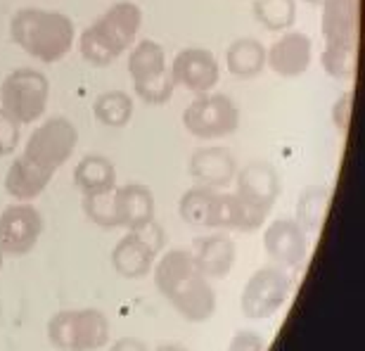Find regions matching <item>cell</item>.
<instances>
[{
  "label": "cell",
  "mask_w": 365,
  "mask_h": 351,
  "mask_svg": "<svg viewBox=\"0 0 365 351\" xmlns=\"http://www.w3.org/2000/svg\"><path fill=\"white\" fill-rule=\"evenodd\" d=\"M155 285L166 302L190 323H207L216 313V292L197 268L192 252L176 247L155 261Z\"/></svg>",
  "instance_id": "6da1fadb"
},
{
  "label": "cell",
  "mask_w": 365,
  "mask_h": 351,
  "mask_svg": "<svg viewBox=\"0 0 365 351\" xmlns=\"http://www.w3.org/2000/svg\"><path fill=\"white\" fill-rule=\"evenodd\" d=\"M178 214L192 228H223L254 233L266 223V211L245 204L235 193L195 185L178 200Z\"/></svg>",
  "instance_id": "7a4b0ae2"
},
{
  "label": "cell",
  "mask_w": 365,
  "mask_h": 351,
  "mask_svg": "<svg viewBox=\"0 0 365 351\" xmlns=\"http://www.w3.org/2000/svg\"><path fill=\"white\" fill-rule=\"evenodd\" d=\"M10 39L29 57L43 64H55L69 55L76 29L64 12L21 7L10 19Z\"/></svg>",
  "instance_id": "3957f363"
},
{
  "label": "cell",
  "mask_w": 365,
  "mask_h": 351,
  "mask_svg": "<svg viewBox=\"0 0 365 351\" xmlns=\"http://www.w3.org/2000/svg\"><path fill=\"white\" fill-rule=\"evenodd\" d=\"M323 69L337 81H351L359 67L361 0H323Z\"/></svg>",
  "instance_id": "277c9868"
},
{
  "label": "cell",
  "mask_w": 365,
  "mask_h": 351,
  "mask_svg": "<svg viewBox=\"0 0 365 351\" xmlns=\"http://www.w3.org/2000/svg\"><path fill=\"white\" fill-rule=\"evenodd\" d=\"M143 26V10L130 0L114 3L78 36L81 57L93 67H109L133 46Z\"/></svg>",
  "instance_id": "5b68a950"
},
{
  "label": "cell",
  "mask_w": 365,
  "mask_h": 351,
  "mask_svg": "<svg viewBox=\"0 0 365 351\" xmlns=\"http://www.w3.org/2000/svg\"><path fill=\"white\" fill-rule=\"evenodd\" d=\"M109 320L98 309H64L48 320V342L60 351H98L109 342Z\"/></svg>",
  "instance_id": "8992f818"
},
{
  "label": "cell",
  "mask_w": 365,
  "mask_h": 351,
  "mask_svg": "<svg viewBox=\"0 0 365 351\" xmlns=\"http://www.w3.org/2000/svg\"><path fill=\"white\" fill-rule=\"evenodd\" d=\"M50 98V81L43 71L21 67L14 69L0 83V109L12 116L19 126L38 121L46 114Z\"/></svg>",
  "instance_id": "52a82bcc"
},
{
  "label": "cell",
  "mask_w": 365,
  "mask_h": 351,
  "mask_svg": "<svg viewBox=\"0 0 365 351\" xmlns=\"http://www.w3.org/2000/svg\"><path fill=\"white\" fill-rule=\"evenodd\" d=\"M128 74L133 78L135 95L148 105H166L173 95L171 71L166 67V53L157 41L143 39L128 55Z\"/></svg>",
  "instance_id": "ba28073f"
},
{
  "label": "cell",
  "mask_w": 365,
  "mask_h": 351,
  "mask_svg": "<svg viewBox=\"0 0 365 351\" xmlns=\"http://www.w3.org/2000/svg\"><path fill=\"white\" fill-rule=\"evenodd\" d=\"M182 126L202 141L232 136L240 126V109L225 93H202L182 112Z\"/></svg>",
  "instance_id": "9c48e42d"
},
{
  "label": "cell",
  "mask_w": 365,
  "mask_h": 351,
  "mask_svg": "<svg viewBox=\"0 0 365 351\" xmlns=\"http://www.w3.org/2000/svg\"><path fill=\"white\" fill-rule=\"evenodd\" d=\"M292 275L277 266L254 270L240 295V311L250 320H266L287 304L292 295Z\"/></svg>",
  "instance_id": "30bf717a"
},
{
  "label": "cell",
  "mask_w": 365,
  "mask_h": 351,
  "mask_svg": "<svg viewBox=\"0 0 365 351\" xmlns=\"http://www.w3.org/2000/svg\"><path fill=\"white\" fill-rule=\"evenodd\" d=\"M166 245L164 230L159 228L157 221H152L148 225L138 230H128L112 250V266L121 278L128 280H138L145 278L155 268V261L162 252V247Z\"/></svg>",
  "instance_id": "8fae6325"
},
{
  "label": "cell",
  "mask_w": 365,
  "mask_h": 351,
  "mask_svg": "<svg viewBox=\"0 0 365 351\" xmlns=\"http://www.w3.org/2000/svg\"><path fill=\"white\" fill-rule=\"evenodd\" d=\"M78 145V131L67 116H53L43 121L38 128L29 136L21 155L31 159L34 164L43 166L48 171H55L67 164L71 152Z\"/></svg>",
  "instance_id": "7c38bea8"
},
{
  "label": "cell",
  "mask_w": 365,
  "mask_h": 351,
  "mask_svg": "<svg viewBox=\"0 0 365 351\" xmlns=\"http://www.w3.org/2000/svg\"><path fill=\"white\" fill-rule=\"evenodd\" d=\"M43 216L31 202H17L0 214V250L5 257H24L34 252L43 235Z\"/></svg>",
  "instance_id": "4fadbf2b"
},
{
  "label": "cell",
  "mask_w": 365,
  "mask_h": 351,
  "mask_svg": "<svg viewBox=\"0 0 365 351\" xmlns=\"http://www.w3.org/2000/svg\"><path fill=\"white\" fill-rule=\"evenodd\" d=\"M171 78L173 83L185 88V91L202 95L211 93L221 78V67L214 53L207 48H185L173 57L171 62Z\"/></svg>",
  "instance_id": "5bb4252c"
},
{
  "label": "cell",
  "mask_w": 365,
  "mask_h": 351,
  "mask_svg": "<svg viewBox=\"0 0 365 351\" xmlns=\"http://www.w3.org/2000/svg\"><path fill=\"white\" fill-rule=\"evenodd\" d=\"M264 247L277 268L302 270L306 254H309V238L297 221L277 218L264 230Z\"/></svg>",
  "instance_id": "9a60e30c"
},
{
  "label": "cell",
  "mask_w": 365,
  "mask_h": 351,
  "mask_svg": "<svg viewBox=\"0 0 365 351\" xmlns=\"http://www.w3.org/2000/svg\"><path fill=\"white\" fill-rule=\"evenodd\" d=\"M235 188L237 197L250 207L271 214L275 200L280 197V176L275 166L268 162H250L235 173Z\"/></svg>",
  "instance_id": "2e32d148"
},
{
  "label": "cell",
  "mask_w": 365,
  "mask_h": 351,
  "mask_svg": "<svg viewBox=\"0 0 365 351\" xmlns=\"http://www.w3.org/2000/svg\"><path fill=\"white\" fill-rule=\"evenodd\" d=\"M313 43L304 31H284L271 48L266 50V67L275 76L297 78L311 67Z\"/></svg>",
  "instance_id": "e0dca14e"
},
{
  "label": "cell",
  "mask_w": 365,
  "mask_h": 351,
  "mask_svg": "<svg viewBox=\"0 0 365 351\" xmlns=\"http://www.w3.org/2000/svg\"><path fill=\"white\" fill-rule=\"evenodd\" d=\"M237 162L230 150L225 148H200L190 157V176L197 185L223 190L235 180Z\"/></svg>",
  "instance_id": "ac0fdd59"
},
{
  "label": "cell",
  "mask_w": 365,
  "mask_h": 351,
  "mask_svg": "<svg viewBox=\"0 0 365 351\" xmlns=\"http://www.w3.org/2000/svg\"><path fill=\"white\" fill-rule=\"evenodd\" d=\"M114 209L119 228L138 230L155 221V195L143 183H126L114 188Z\"/></svg>",
  "instance_id": "d6986e66"
},
{
  "label": "cell",
  "mask_w": 365,
  "mask_h": 351,
  "mask_svg": "<svg viewBox=\"0 0 365 351\" xmlns=\"http://www.w3.org/2000/svg\"><path fill=\"white\" fill-rule=\"evenodd\" d=\"M55 178V171H48L43 166L34 164L31 159L19 155L14 157L10 169L5 173V193L17 202H34L43 195V190Z\"/></svg>",
  "instance_id": "ffe728a7"
},
{
  "label": "cell",
  "mask_w": 365,
  "mask_h": 351,
  "mask_svg": "<svg viewBox=\"0 0 365 351\" xmlns=\"http://www.w3.org/2000/svg\"><path fill=\"white\" fill-rule=\"evenodd\" d=\"M192 259L197 268L207 278H225L235 266V243L223 235V233H214V235L197 238L192 245Z\"/></svg>",
  "instance_id": "44dd1931"
},
{
  "label": "cell",
  "mask_w": 365,
  "mask_h": 351,
  "mask_svg": "<svg viewBox=\"0 0 365 351\" xmlns=\"http://www.w3.org/2000/svg\"><path fill=\"white\" fill-rule=\"evenodd\" d=\"M225 69L235 78H257L266 69V48L257 39H235L225 50Z\"/></svg>",
  "instance_id": "7402d4cb"
},
{
  "label": "cell",
  "mask_w": 365,
  "mask_h": 351,
  "mask_svg": "<svg viewBox=\"0 0 365 351\" xmlns=\"http://www.w3.org/2000/svg\"><path fill=\"white\" fill-rule=\"evenodd\" d=\"M74 185L81 190L83 197L112 193L116 188L114 164L102 155H86L74 169Z\"/></svg>",
  "instance_id": "603a6c76"
},
{
  "label": "cell",
  "mask_w": 365,
  "mask_h": 351,
  "mask_svg": "<svg viewBox=\"0 0 365 351\" xmlns=\"http://www.w3.org/2000/svg\"><path fill=\"white\" fill-rule=\"evenodd\" d=\"M327 207H330V188L311 185L297 200V223L304 233H318L323 228Z\"/></svg>",
  "instance_id": "cb8c5ba5"
},
{
  "label": "cell",
  "mask_w": 365,
  "mask_h": 351,
  "mask_svg": "<svg viewBox=\"0 0 365 351\" xmlns=\"http://www.w3.org/2000/svg\"><path fill=\"white\" fill-rule=\"evenodd\" d=\"M93 114L102 126L123 128L133 116V98L123 91H107L95 98Z\"/></svg>",
  "instance_id": "d4e9b609"
},
{
  "label": "cell",
  "mask_w": 365,
  "mask_h": 351,
  "mask_svg": "<svg viewBox=\"0 0 365 351\" xmlns=\"http://www.w3.org/2000/svg\"><path fill=\"white\" fill-rule=\"evenodd\" d=\"M252 10L268 31H287L297 19V0H254Z\"/></svg>",
  "instance_id": "484cf974"
},
{
  "label": "cell",
  "mask_w": 365,
  "mask_h": 351,
  "mask_svg": "<svg viewBox=\"0 0 365 351\" xmlns=\"http://www.w3.org/2000/svg\"><path fill=\"white\" fill-rule=\"evenodd\" d=\"M114 193V190H112ZM112 193H102V195H88L83 197V211L95 225L105 230L119 228L116 221V209H114V195Z\"/></svg>",
  "instance_id": "4316f807"
},
{
  "label": "cell",
  "mask_w": 365,
  "mask_h": 351,
  "mask_svg": "<svg viewBox=\"0 0 365 351\" xmlns=\"http://www.w3.org/2000/svg\"><path fill=\"white\" fill-rule=\"evenodd\" d=\"M351 109H354V93L346 91L341 98L332 105V123L339 133H346L349 123H351Z\"/></svg>",
  "instance_id": "83f0119b"
},
{
  "label": "cell",
  "mask_w": 365,
  "mask_h": 351,
  "mask_svg": "<svg viewBox=\"0 0 365 351\" xmlns=\"http://www.w3.org/2000/svg\"><path fill=\"white\" fill-rule=\"evenodd\" d=\"M266 337L254 330H240L232 335L228 351H266Z\"/></svg>",
  "instance_id": "f1b7e54d"
},
{
  "label": "cell",
  "mask_w": 365,
  "mask_h": 351,
  "mask_svg": "<svg viewBox=\"0 0 365 351\" xmlns=\"http://www.w3.org/2000/svg\"><path fill=\"white\" fill-rule=\"evenodd\" d=\"M0 143H3V148H5V155L17 150V143H19V123L7 112H3V109H0Z\"/></svg>",
  "instance_id": "f546056e"
},
{
  "label": "cell",
  "mask_w": 365,
  "mask_h": 351,
  "mask_svg": "<svg viewBox=\"0 0 365 351\" xmlns=\"http://www.w3.org/2000/svg\"><path fill=\"white\" fill-rule=\"evenodd\" d=\"M109 351H150V349L143 340H138V337H121L109 347Z\"/></svg>",
  "instance_id": "4dcf8cb0"
},
{
  "label": "cell",
  "mask_w": 365,
  "mask_h": 351,
  "mask_svg": "<svg viewBox=\"0 0 365 351\" xmlns=\"http://www.w3.org/2000/svg\"><path fill=\"white\" fill-rule=\"evenodd\" d=\"M155 351H190V349L182 345H173V342H164V345H159Z\"/></svg>",
  "instance_id": "1f68e13d"
},
{
  "label": "cell",
  "mask_w": 365,
  "mask_h": 351,
  "mask_svg": "<svg viewBox=\"0 0 365 351\" xmlns=\"http://www.w3.org/2000/svg\"><path fill=\"white\" fill-rule=\"evenodd\" d=\"M3 263H5V254H3V250H0V268H3Z\"/></svg>",
  "instance_id": "d6a6232c"
},
{
  "label": "cell",
  "mask_w": 365,
  "mask_h": 351,
  "mask_svg": "<svg viewBox=\"0 0 365 351\" xmlns=\"http://www.w3.org/2000/svg\"><path fill=\"white\" fill-rule=\"evenodd\" d=\"M5 157V148H3V143H0V159Z\"/></svg>",
  "instance_id": "836d02e7"
},
{
  "label": "cell",
  "mask_w": 365,
  "mask_h": 351,
  "mask_svg": "<svg viewBox=\"0 0 365 351\" xmlns=\"http://www.w3.org/2000/svg\"><path fill=\"white\" fill-rule=\"evenodd\" d=\"M304 3H311L313 5V3H323V0H304Z\"/></svg>",
  "instance_id": "e575fe53"
}]
</instances>
